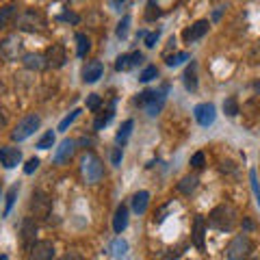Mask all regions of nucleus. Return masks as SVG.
<instances>
[{
  "instance_id": "7",
  "label": "nucleus",
  "mask_w": 260,
  "mask_h": 260,
  "mask_svg": "<svg viewBox=\"0 0 260 260\" xmlns=\"http://www.w3.org/2000/svg\"><path fill=\"white\" fill-rule=\"evenodd\" d=\"M54 258V243L52 241H35L28 249V260H52Z\"/></svg>"
},
{
  "instance_id": "23",
  "label": "nucleus",
  "mask_w": 260,
  "mask_h": 260,
  "mask_svg": "<svg viewBox=\"0 0 260 260\" xmlns=\"http://www.w3.org/2000/svg\"><path fill=\"white\" fill-rule=\"evenodd\" d=\"M184 87L189 89V91H195L198 89V65H195V61H191V65L184 70Z\"/></svg>"
},
{
  "instance_id": "22",
  "label": "nucleus",
  "mask_w": 260,
  "mask_h": 260,
  "mask_svg": "<svg viewBox=\"0 0 260 260\" xmlns=\"http://www.w3.org/2000/svg\"><path fill=\"white\" fill-rule=\"evenodd\" d=\"M148 204H150V193L148 191H139L133 195V210L137 215H143L148 210Z\"/></svg>"
},
{
  "instance_id": "29",
  "label": "nucleus",
  "mask_w": 260,
  "mask_h": 260,
  "mask_svg": "<svg viewBox=\"0 0 260 260\" xmlns=\"http://www.w3.org/2000/svg\"><path fill=\"white\" fill-rule=\"evenodd\" d=\"M15 198H18V186H11L9 191H7V206H5V217L11 213V208L15 204Z\"/></svg>"
},
{
  "instance_id": "21",
  "label": "nucleus",
  "mask_w": 260,
  "mask_h": 260,
  "mask_svg": "<svg viewBox=\"0 0 260 260\" xmlns=\"http://www.w3.org/2000/svg\"><path fill=\"white\" fill-rule=\"evenodd\" d=\"M15 13H18V5L9 3L5 7H0V28H9V24L13 22Z\"/></svg>"
},
{
  "instance_id": "26",
  "label": "nucleus",
  "mask_w": 260,
  "mask_h": 260,
  "mask_svg": "<svg viewBox=\"0 0 260 260\" xmlns=\"http://www.w3.org/2000/svg\"><path fill=\"white\" fill-rule=\"evenodd\" d=\"M133 126H135V121H133V119H126L124 124H121V128L117 130L115 141H117V143H126V139L130 137V130H133Z\"/></svg>"
},
{
  "instance_id": "13",
  "label": "nucleus",
  "mask_w": 260,
  "mask_h": 260,
  "mask_svg": "<svg viewBox=\"0 0 260 260\" xmlns=\"http://www.w3.org/2000/svg\"><path fill=\"white\" fill-rule=\"evenodd\" d=\"M76 152V141L74 139H63L59 143V148L54 152V162L56 165H63V162H68L72 156H74Z\"/></svg>"
},
{
  "instance_id": "25",
  "label": "nucleus",
  "mask_w": 260,
  "mask_h": 260,
  "mask_svg": "<svg viewBox=\"0 0 260 260\" xmlns=\"http://www.w3.org/2000/svg\"><path fill=\"white\" fill-rule=\"evenodd\" d=\"M76 44H78V48H76L78 56H85L89 52V48H91V42H89V37L85 32H76Z\"/></svg>"
},
{
  "instance_id": "1",
  "label": "nucleus",
  "mask_w": 260,
  "mask_h": 260,
  "mask_svg": "<svg viewBox=\"0 0 260 260\" xmlns=\"http://www.w3.org/2000/svg\"><path fill=\"white\" fill-rule=\"evenodd\" d=\"M237 223H239V213L232 204H219L208 215V225L219 232H232Z\"/></svg>"
},
{
  "instance_id": "14",
  "label": "nucleus",
  "mask_w": 260,
  "mask_h": 260,
  "mask_svg": "<svg viewBox=\"0 0 260 260\" xmlns=\"http://www.w3.org/2000/svg\"><path fill=\"white\" fill-rule=\"evenodd\" d=\"M20 234H22L24 247H28V249H30L32 245H35V234H37V223H35V219H32V217H26V219H24Z\"/></svg>"
},
{
  "instance_id": "15",
  "label": "nucleus",
  "mask_w": 260,
  "mask_h": 260,
  "mask_svg": "<svg viewBox=\"0 0 260 260\" xmlns=\"http://www.w3.org/2000/svg\"><path fill=\"white\" fill-rule=\"evenodd\" d=\"M208 26H210L208 20H198V22L193 24V26H189V28L182 32L184 42L191 44V42H198V39H202V37H204L206 32H208Z\"/></svg>"
},
{
  "instance_id": "41",
  "label": "nucleus",
  "mask_w": 260,
  "mask_h": 260,
  "mask_svg": "<svg viewBox=\"0 0 260 260\" xmlns=\"http://www.w3.org/2000/svg\"><path fill=\"white\" fill-rule=\"evenodd\" d=\"M111 117H113V109L107 113V115H102V117H98V119H95V130H100L102 126H107L109 121H111Z\"/></svg>"
},
{
  "instance_id": "47",
  "label": "nucleus",
  "mask_w": 260,
  "mask_h": 260,
  "mask_svg": "<svg viewBox=\"0 0 260 260\" xmlns=\"http://www.w3.org/2000/svg\"><path fill=\"white\" fill-rule=\"evenodd\" d=\"M0 260H7V256H5V254H0Z\"/></svg>"
},
{
  "instance_id": "27",
  "label": "nucleus",
  "mask_w": 260,
  "mask_h": 260,
  "mask_svg": "<svg viewBox=\"0 0 260 260\" xmlns=\"http://www.w3.org/2000/svg\"><path fill=\"white\" fill-rule=\"evenodd\" d=\"M223 113L228 117H237L239 115V102L237 98H228V100H223Z\"/></svg>"
},
{
  "instance_id": "6",
  "label": "nucleus",
  "mask_w": 260,
  "mask_h": 260,
  "mask_svg": "<svg viewBox=\"0 0 260 260\" xmlns=\"http://www.w3.org/2000/svg\"><path fill=\"white\" fill-rule=\"evenodd\" d=\"M228 258L230 260H245L249 254H251V241L245 234H239L234 237L230 243H228Z\"/></svg>"
},
{
  "instance_id": "38",
  "label": "nucleus",
  "mask_w": 260,
  "mask_h": 260,
  "mask_svg": "<svg viewBox=\"0 0 260 260\" xmlns=\"http://www.w3.org/2000/svg\"><path fill=\"white\" fill-rule=\"evenodd\" d=\"M158 37H160V30L158 28L154 30V32H148V35H145V46L154 48V46H156V42H158Z\"/></svg>"
},
{
  "instance_id": "42",
  "label": "nucleus",
  "mask_w": 260,
  "mask_h": 260,
  "mask_svg": "<svg viewBox=\"0 0 260 260\" xmlns=\"http://www.w3.org/2000/svg\"><path fill=\"white\" fill-rule=\"evenodd\" d=\"M111 162H113V165H119V162H121V148H113V152H111Z\"/></svg>"
},
{
  "instance_id": "30",
  "label": "nucleus",
  "mask_w": 260,
  "mask_h": 260,
  "mask_svg": "<svg viewBox=\"0 0 260 260\" xmlns=\"http://www.w3.org/2000/svg\"><path fill=\"white\" fill-rule=\"evenodd\" d=\"M128 26H130V15H124V18L119 20V24H117V30H115V35H117L119 39H124V37L128 35Z\"/></svg>"
},
{
  "instance_id": "45",
  "label": "nucleus",
  "mask_w": 260,
  "mask_h": 260,
  "mask_svg": "<svg viewBox=\"0 0 260 260\" xmlns=\"http://www.w3.org/2000/svg\"><path fill=\"white\" fill-rule=\"evenodd\" d=\"M121 3H124V0H113V5H117V7H119Z\"/></svg>"
},
{
  "instance_id": "37",
  "label": "nucleus",
  "mask_w": 260,
  "mask_h": 260,
  "mask_svg": "<svg viewBox=\"0 0 260 260\" xmlns=\"http://www.w3.org/2000/svg\"><path fill=\"white\" fill-rule=\"evenodd\" d=\"M126 249H128V243H126V241L117 239L115 243H113V251H115V256H124V254H126Z\"/></svg>"
},
{
  "instance_id": "16",
  "label": "nucleus",
  "mask_w": 260,
  "mask_h": 260,
  "mask_svg": "<svg viewBox=\"0 0 260 260\" xmlns=\"http://www.w3.org/2000/svg\"><path fill=\"white\" fill-rule=\"evenodd\" d=\"M143 61V54L141 52H133V54H119L117 61H115V70L117 72H128L130 68L139 65Z\"/></svg>"
},
{
  "instance_id": "12",
  "label": "nucleus",
  "mask_w": 260,
  "mask_h": 260,
  "mask_svg": "<svg viewBox=\"0 0 260 260\" xmlns=\"http://www.w3.org/2000/svg\"><path fill=\"white\" fill-rule=\"evenodd\" d=\"M20 160H22V152L18 148H13V145L0 148V162H3V167L13 169V167L20 165Z\"/></svg>"
},
{
  "instance_id": "17",
  "label": "nucleus",
  "mask_w": 260,
  "mask_h": 260,
  "mask_svg": "<svg viewBox=\"0 0 260 260\" xmlns=\"http://www.w3.org/2000/svg\"><path fill=\"white\" fill-rule=\"evenodd\" d=\"M204 234H206V221H204V217H195V221H193V243H195V247H198L200 251L206 249V245H204Z\"/></svg>"
},
{
  "instance_id": "2",
  "label": "nucleus",
  "mask_w": 260,
  "mask_h": 260,
  "mask_svg": "<svg viewBox=\"0 0 260 260\" xmlns=\"http://www.w3.org/2000/svg\"><path fill=\"white\" fill-rule=\"evenodd\" d=\"M80 172H83V178L87 184H95L104 178V165L93 152H87L83 160H80Z\"/></svg>"
},
{
  "instance_id": "24",
  "label": "nucleus",
  "mask_w": 260,
  "mask_h": 260,
  "mask_svg": "<svg viewBox=\"0 0 260 260\" xmlns=\"http://www.w3.org/2000/svg\"><path fill=\"white\" fill-rule=\"evenodd\" d=\"M200 184V178L198 176H184L180 182H178V191L184 193V195H191Z\"/></svg>"
},
{
  "instance_id": "31",
  "label": "nucleus",
  "mask_w": 260,
  "mask_h": 260,
  "mask_svg": "<svg viewBox=\"0 0 260 260\" xmlns=\"http://www.w3.org/2000/svg\"><path fill=\"white\" fill-rule=\"evenodd\" d=\"M156 76H158V70L154 68V65H148V68H145V70L141 72L139 80H141V83H150V80H154Z\"/></svg>"
},
{
  "instance_id": "34",
  "label": "nucleus",
  "mask_w": 260,
  "mask_h": 260,
  "mask_svg": "<svg viewBox=\"0 0 260 260\" xmlns=\"http://www.w3.org/2000/svg\"><path fill=\"white\" fill-rule=\"evenodd\" d=\"M78 113H80V111L76 109V111H72L68 117H63V119H61V124H59V130H61V133H65V130L70 128V124H72V121H74V119L78 117Z\"/></svg>"
},
{
  "instance_id": "8",
  "label": "nucleus",
  "mask_w": 260,
  "mask_h": 260,
  "mask_svg": "<svg viewBox=\"0 0 260 260\" xmlns=\"http://www.w3.org/2000/svg\"><path fill=\"white\" fill-rule=\"evenodd\" d=\"M30 210L35 213V217H48V213H50V200H48V195L42 191H32Z\"/></svg>"
},
{
  "instance_id": "19",
  "label": "nucleus",
  "mask_w": 260,
  "mask_h": 260,
  "mask_svg": "<svg viewBox=\"0 0 260 260\" xmlns=\"http://www.w3.org/2000/svg\"><path fill=\"white\" fill-rule=\"evenodd\" d=\"M128 225V206L126 204H119L115 210V217H113V230L117 234H121Z\"/></svg>"
},
{
  "instance_id": "20",
  "label": "nucleus",
  "mask_w": 260,
  "mask_h": 260,
  "mask_svg": "<svg viewBox=\"0 0 260 260\" xmlns=\"http://www.w3.org/2000/svg\"><path fill=\"white\" fill-rule=\"evenodd\" d=\"M22 63H24V68H26V70H35V72L44 70L46 65H48V63H46V56H44V54H37V52H28V54H24Z\"/></svg>"
},
{
  "instance_id": "4",
  "label": "nucleus",
  "mask_w": 260,
  "mask_h": 260,
  "mask_svg": "<svg viewBox=\"0 0 260 260\" xmlns=\"http://www.w3.org/2000/svg\"><path fill=\"white\" fill-rule=\"evenodd\" d=\"M18 28L20 30H28V32H42L46 28V20L44 15L35 11V9H26L18 15Z\"/></svg>"
},
{
  "instance_id": "43",
  "label": "nucleus",
  "mask_w": 260,
  "mask_h": 260,
  "mask_svg": "<svg viewBox=\"0 0 260 260\" xmlns=\"http://www.w3.org/2000/svg\"><path fill=\"white\" fill-rule=\"evenodd\" d=\"M59 260H83V256L76 254V251H68V254H63Z\"/></svg>"
},
{
  "instance_id": "32",
  "label": "nucleus",
  "mask_w": 260,
  "mask_h": 260,
  "mask_svg": "<svg viewBox=\"0 0 260 260\" xmlns=\"http://www.w3.org/2000/svg\"><path fill=\"white\" fill-rule=\"evenodd\" d=\"M182 61H189V52H176L172 56H167V65L174 68V65H180Z\"/></svg>"
},
{
  "instance_id": "39",
  "label": "nucleus",
  "mask_w": 260,
  "mask_h": 260,
  "mask_svg": "<svg viewBox=\"0 0 260 260\" xmlns=\"http://www.w3.org/2000/svg\"><path fill=\"white\" fill-rule=\"evenodd\" d=\"M59 20H63V22H72V24H78V22H80V15L72 13V11H63V13L59 15Z\"/></svg>"
},
{
  "instance_id": "11",
  "label": "nucleus",
  "mask_w": 260,
  "mask_h": 260,
  "mask_svg": "<svg viewBox=\"0 0 260 260\" xmlns=\"http://www.w3.org/2000/svg\"><path fill=\"white\" fill-rule=\"evenodd\" d=\"M20 50H22V42L18 39V35H11V37H7V39L0 42V54H3L5 59H9V61L18 59Z\"/></svg>"
},
{
  "instance_id": "10",
  "label": "nucleus",
  "mask_w": 260,
  "mask_h": 260,
  "mask_svg": "<svg viewBox=\"0 0 260 260\" xmlns=\"http://www.w3.org/2000/svg\"><path fill=\"white\" fill-rule=\"evenodd\" d=\"M44 56H46V63L50 65V68H54V70L63 68L65 61H68V54H65V48H63L61 44H52V46L46 50Z\"/></svg>"
},
{
  "instance_id": "3",
  "label": "nucleus",
  "mask_w": 260,
  "mask_h": 260,
  "mask_svg": "<svg viewBox=\"0 0 260 260\" xmlns=\"http://www.w3.org/2000/svg\"><path fill=\"white\" fill-rule=\"evenodd\" d=\"M165 91H167V87H162V91H141L139 98L135 100V104L143 107L145 113L154 117V115H158L162 107H165Z\"/></svg>"
},
{
  "instance_id": "9",
  "label": "nucleus",
  "mask_w": 260,
  "mask_h": 260,
  "mask_svg": "<svg viewBox=\"0 0 260 260\" xmlns=\"http://www.w3.org/2000/svg\"><path fill=\"white\" fill-rule=\"evenodd\" d=\"M193 115H195V119H198V124H200V126L208 128V126L215 121V104H210V102H202V104H198V107L193 109Z\"/></svg>"
},
{
  "instance_id": "5",
  "label": "nucleus",
  "mask_w": 260,
  "mask_h": 260,
  "mask_svg": "<svg viewBox=\"0 0 260 260\" xmlns=\"http://www.w3.org/2000/svg\"><path fill=\"white\" fill-rule=\"evenodd\" d=\"M39 126H42V117L35 115V113H30V115H26L24 119L18 121V126H15L13 133H11V139H13V141H24V139H28V137L35 133Z\"/></svg>"
},
{
  "instance_id": "35",
  "label": "nucleus",
  "mask_w": 260,
  "mask_h": 260,
  "mask_svg": "<svg viewBox=\"0 0 260 260\" xmlns=\"http://www.w3.org/2000/svg\"><path fill=\"white\" fill-rule=\"evenodd\" d=\"M204 162H206L204 152H195L193 156H191V165H193L195 169H202V167H204Z\"/></svg>"
},
{
  "instance_id": "33",
  "label": "nucleus",
  "mask_w": 260,
  "mask_h": 260,
  "mask_svg": "<svg viewBox=\"0 0 260 260\" xmlns=\"http://www.w3.org/2000/svg\"><path fill=\"white\" fill-rule=\"evenodd\" d=\"M249 180H251V191H254V195H256V204L260 206V186H258L256 169H249Z\"/></svg>"
},
{
  "instance_id": "36",
  "label": "nucleus",
  "mask_w": 260,
  "mask_h": 260,
  "mask_svg": "<svg viewBox=\"0 0 260 260\" xmlns=\"http://www.w3.org/2000/svg\"><path fill=\"white\" fill-rule=\"evenodd\" d=\"M100 104H102V100H100V95H98V93H91L87 98V109L89 111H98V109H100Z\"/></svg>"
},
{
  "instance_id": "18",
  "label": "nucleus",
  "mask_w": 260,
  "mask_h": 260,
  "mask_svg": "<svg viewBox=\"0 0 260 260\" xmlns=\"http://www.w3.org/2000/svg\"><path fill=\"white\" fill-rule=\"evenodd\" d=\"M102 63L100 61H91V63H87L85 65V70H83V80L85 83H95L98 78H102Z\"/></svg>"
},
{
  "instance_id": "28",
  "label": "nucleus",
  "mask_w": 260,
  "mask_h": 260,
  "mask_svg": "<svg viewBox=\"0 0 260 260\" xmlns=\"http://www.w3.org/2000/svg\"><path fill=\"white\" fill-rule=\"evenodd\" d=\"M52 145H54V133H52V130H48V133L42 137V139L37 141V148H39V150H50Z\"/></svg>"
},
{
  "instance_id": "44",
  "label": "nucleus",
  "mask_w": 260,
  "mask_h": 260,
  "mask_svg": "<svg viewBox=\"0 0 260 260\" xmlns=\"http://www.w3.org/2000/svg\"><path fill=\"white\" fill-rule=\"evenodd\" d=\"M251 87H254V91H256V93L260 95V80H256V83H254V85H251Z\"/></svg>"
},
{
  "instance_id": "46",
  "label": "nucleus",
  "mask_w": 260,
  "mask_h": 260,
  "mask_svg": "<svg viewBox=\"0 0 260 260\" xmlns=\"http://www.w3.org/2000/svg\"><path fill=\"white\" fill-rule=\"evenodd\" d=\"M0 126H5V117L3 115H0Z\"/></svg>"
},
{
  "instance_id": "40",
  "label": "nucleus",
  "mask_w": 260,
  "mask_h": 260,
  "mask_svg": "<svg viewBox=\"0 0 260 260\" xmlns=\"http://www.w3.org/2000/svg\"><path fill=\"white\" fill-rule=\"evenodd\" d=\"M37 167H39V158H35V156H32V158H28V162H26V167H24V174H35L37 172Z\"/></svg>"
}]
</instances>
